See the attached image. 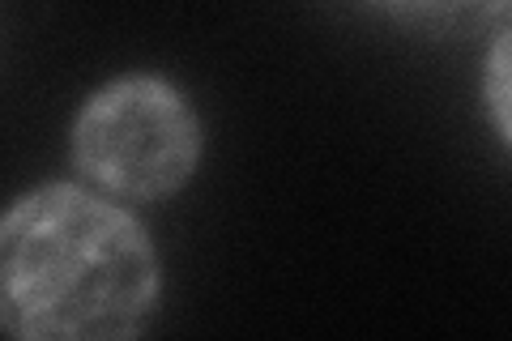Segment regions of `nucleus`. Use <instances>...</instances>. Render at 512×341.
I'll return each instance as SVG.
<instances>
[{
  "label": "nucleus",
  "instance_id": "7ed1b4c3",
  "mask_svg": "<svg viewBox=\"0 0 512 341\" xmlns=\"http://www.w3.org/2000/svg\"><path fill=\"white\" fill-rule=\"evenodd\" d=\"M380 13L427 35H470V30L504 18L512 0H367Z\"/></svg>",
  "mask_w": 512,
  "mask_h": 341
},
{
  "label": "nucleus",
  "instance_id": "20e7f679",
  "mask_svg": "<svg viewBox=\"0 0 512 341\" xmlns=\"http://www.w3.org/2000/svg\"><path fill=\"white\" fill-rule=\"evenodd\" d=\"M483 103L487 116L508 145H512V22L495 30L483 64Z\"/></svg>",
  "mask_w": 512,
  "mask_h": 341
},
{
  "label": "nucleus",
  "instance_id": "f257e3e1",
  "mask_svg": "<svg viewBox=\"0 0 512 341\" xmlns=\"http://www.w3.org/2000/svg\"><path fill=\"white\" fill-rule=\"evenodd\" d=\"M163 299L158 248L124 201L52 180L0 222V324L22 341H124Z\"/></svg>",
  "mask_w": 512,
  "mask_h": 341
},
{
  "label": "nucleus",
  "instance_id": "f03ea898",
  "mask_svg": "<svg viewBox=\"0 0 512 341\" xmlns=\"http://www.w3.org/2000/svg\"><path fill=\"white\" fill-rule=\"evenodd\" d=\"M205 128L175 81L124 73L77 107L69 154L90 188L124 205L175 197L201 167Z\"/></svg>",
  "mask_w": 512,
  "mask_h": 341
}]
</instances>
